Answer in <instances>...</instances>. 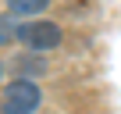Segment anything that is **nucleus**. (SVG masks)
Here are the masks:
<instances>
[{
    "label": "nucleus",
    "mask_w": 121,
    "mask_h": 114,
    "mask_svg": "<svg viewBox=\"0 0 121 114\" xmlns=\"http://www.w3.org/2000/svg\"><path fill=\"white\" fill-rule=\"evenodd\" d=\"M18 39L29 46V50H53V46H60V25H53V22H22L18 25Z\"/></svg>",
    "instance_id": "obj_1"
},
{
    "label": "nucleus",
    "mask_w": 121,
    "mask_h": 114,
    "mask_svg": "<svg viewBox=\"0 0 121 114\" xmlns=\"http://www.w3.org/2000/svg\"><path fill=\"white\" fill-rule=\"evenodd\" d=\"M39 100H43V93H39V86L32 79H14L11 86H4V107H14V110L32 114L39 107Z\"/></svg>",
    "instance_id": "obj_2"
},
{
    "label": "nucleus",
    "mask_w": 121,
    "mask_h": 114,
    "mask_svg": "<svg viewBox=\"0 0 121 114\" xmlns=\"http://www.w3.org/2000/svg\"><path fill=\"white\" fill-rule=\"evenodd\" d=\"M46 4H50V0H7L11 14H22V18H36V14H43Z\"/></svg>",
    "instance_id": "obj_3"
},
{
    "label": "nucleus",
    "mask_w": 121,
    "mask_h": 114,
    "mask_svg": "<svg viewBox=\"0 0 121 114\" xmlns=\"http://www.w3.org/2000/svg\"><path fill=\"white\" fill-rule=\"evenodd\" d=\"M11 39H18V29H14V22H11V18L0 14V46H7Z\"/></svg>",
    "instance_id": "obj_4"
},
{
    "label": "nucleus",
    "mask_w": 121,
    "mask_h": 114,
    "mask_svg": "<svg viewBox=\"0 0 121 114\" xmlns=\"http://www.w3.org/2000/svg\"><path fill=\"white\" fill-rule=\"evenodd\" d=\"M18 71H29V75H39V71H43V64H36V61H18Z\"/></svg>",
    "instance_id": "obj_5"
},
{
    "label": "nucleus",
    "mask_w": 121,
    "mask_h": 114,
    "mask_svg": "<svg viewBox=\"0 0 121 114\" xmlns=\"http://www.w3.org/2000/svg\"><path fill=\"white\" fill-rule=\"evenodd\" d=\"M0 114H25V110H14V107H4V103H0Z\"/></svg>",
    "instance_id": "obj_6"
},
{
    "label": "nucleus",
    "mask_w": 121,
    "mask_h": 114,
    "mask_svg": "<svg viewBox=\"0 0 121 114\" xmlns=\"http://www.w3.org/2000/svg\"><path fill=\"white\" fill-rule=\"evenodd\" d=\"M0 71H4V64H0Z\"/></svg>",
    "instance_id": "obj_7"
}]
</instances>
